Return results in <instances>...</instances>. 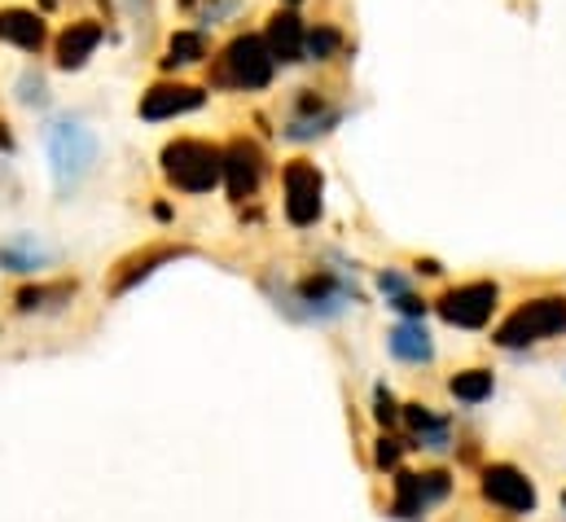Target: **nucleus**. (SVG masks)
I'll return each instance as SVG.
<instances>
[{
	"label": "nucleus",
	"instance_id": "1",
	"mask_svg": "<svg viewBox=\"0 0 566 522\" xmlns=\"http://www.w3.org/2000/svg\"><path fill=\"white\" fill-rule=\"evenodd\" d=\"M277 80V62L260 31H238L224 49L207 58V88L216 93H269Z\"/></svg>",
	"mask_w": 566,
	"mask_h": 522
},
{
	"label": "nucleus",
	"instance_id": "2",
	"mask_svg": "<svg viewBox=\"0 0 566 522\" xmlns=\"http://www.w3.org/2000/svg\"><path fill=\"white\" fill-rule=\"evenodd\" d=\"M158 167L176 194L202 198V194L220 189V180H224V145H216L207 136H171L158 154Z\"/></svg>",
	"mask_w": 566,
	"mask_h": 522
},
{
	"label": "nucleus",
	"instance_id": "3",
	"mask_svg": "<svg viewBox=\"0 0 566 522\" xmlns=\"http://www.w3.org/2000/svg\"><path fill=\"white\" fill-rule=\"evenodd\" d=\"M44 154H49V171H53L57 194H75L93 176V167L102 158V140L88 124L66 115V119L44 124Z\"/></svg>",
	"mask_w": 566,
	"mask_h": 522
},
{
	"label": "nucleus",
	"instance_id": "4",
	"mask_svg": "<svg viewBox=\"0 0 566 522\" xmlns=\"http://www.w3.org/2000/svg\"><path fill=\"white\" fill-rule=\"evenodd\" d=\"M563 334H566V294H532V299H523L492 330V343L501 352H527V347L554 343Z\"/></svg>",
	"mask_w": 566,
	"mask_h": 522
},
{
	"label": "nucleus",
	"instance_id": "5",
	"mask_svg": "<svg viewBox=\"0 0 566 522\" xmlns=\"http://www.w3.org/2000/svg\"><path fill=\"white\" fill-rule=\"evenodd\" d=\"M360 294H356V285L338 272V268H312L307 276H298L290 290L277 294V307H285L290 316H298V321H334V316H343L352 303H356Z\"/></svg>",
	"mask_w": 566,
	"mask_h": 522
},
{
	"label": "nucleus",
	"instance_id": "6",
	"mask_svg": "<svg viewBox=\"0 0 566 522\" xmlns=\"http://www.w3.org/2000/svg\"><path fill=\"white\" fill-rule=\"evenodd\" d=\"M434 312H439L443 325H452V330H488L492 316L501 312V285L488 281V276L448 285V290L434 299Z\"/></svg>",
	"mask_w": 566,
	"mask_h": 522
},
{
	"label": "nucleus",
	"instance_id": "7",
	"mask_svg": "<svg viewBox=\"0 0 566 522\" xmlns=\"http://www.w3.org/2000/svg\"><path fill=\"white\" fill-rule=\"evenodd\" d=\"M282 211L294 229H312L325 216V176L312 158H290L282 167Z\"/></svg>",
	"mask_w": 566,
	"mask_h": 522
},
{
	"label": "nucleus",
	"instance_id": "8",
	"mask_svg": "<svg viewBox=\"0 0 566 522\" xmlns=\"http://www.w3.org/2000/svg\"><path fill=\"white\" fill-rule=\"evenodd\" d=\"M479 497H483L492 510L510 514V519H527V514H536V505H541L532 474L518 470L514 461H492V466H483V474H479Z\"/></svg>",
	"mask_w": 566,
	"mask_h": 522
},
{
	"label": "nucleus",
	"instance_id": "9",
	"mask_svg": "<svg viewBox=\"0 0 566 522\" xmlns=\"http://www.w3.org/2000/svg\"><path fill=\"white\" fill-rule=\"evenodd\" d=\"M343 119H347V111L334 106L329 93H321V88H294V97H290V106H285L282 136L294 140V145H312V140H321V136H329Z\"/></svg>",
	"mask_w": 566,
	"mask_h": 522
},
{
	"label": "nucleus",
	"instance_id": "10",
	"mask_svg": "<svg viewBox=\"0 0 566 522\" xmlns=\"http://www.w3.org/2000/svg\"><path fill=\"white\" fill-rule=\"evenodd\" d=\"M211 88L202 84H189V80H176V75H163L158 84H149L137 102V115L145 124H171V119H185V115H198L207 106Z\"/></svg>",
	"mask_w": 566,
	"mask_h": 522
},
{
	"label": "nucleus",
	"instance_id": "11",
	"mask_svg": "<svg viewBox=\"0 0 566 522\" xmlns=\"http://www.w3.org/2000/svg\"><path fill=\"white\" fill-rule=\"evenodd\" d=\"M264 176H269V154H264V145L255 140V136H247V132H238L229 145H224V189H229V198L233 202H247V198H255L260 189H264Z\"/></svg>",
	"mask_w": 566,
	"mask_h": 522
},
{
	"label": "nucleus",
	"instance_id": "12",
	"mask_svg": "<svg viewBox=\"0 0 566 522\" xmlns=\"http://www.w3.org/2000/svg\"><path fill=\"white\" fill-rule=\"evenodd\" d=\"M102 44H106V22H102V18H93V13L71 18V22L49 40V49H53V66L66 71V75H75V71H84V66L97 58Z\"/></svg>",
	"mask_w": 566,
	"mask_h": 522
},
{
	"label": "nucleus",
	"instance_id": "13",
	"mask_svg": "<svg viewBox=\"0 0 566 522\" xmlns=\"http://www.w3.org/2000/svg\"><path fill=\"white\" fill-rule=\"evenodd\" d=\"M400 421L409 426V448L443 457L457 448V421L430 404H400Z\"/></svg>",
	"mask_w": 566,
	"mask_h": 522
},
{
	"label": "nucleus",
	"instance_id": "14",
	"mask_svg": "<svg viewBox=\"0 0 566 522\" xmlns=\"http://www.w3.org/2000/svg\"><path fill=\"white\" fill-rule=\"evenodd\" d=\"M53 31H49V13L31 9V4H0V44L40 58L49 49Z\"/></svg>",
	"mask_w": 566,
	"mask_h": 522
},
{
	"label": "nucleus",
	"instance_id": "15",
	"mask_svg": "<svg viewBox=\"0 0 566 522\" xmlns=\"http://www.w3.org/2000/svg\"><path fill=\"white\" fill-rule=\"evenodd\" d=\"M189 255V247H176V242H154V247H145L137 255H128V260L115 263V272H111V285H106V294L111 299H119V294H128L133 285H142L145 276H154L163 263H176Z\"/></svg>",
	"mask_w": 566,
	"mask_h": 522
},
{
	"label": "nucleus",
	"instance_id": "16",
	"mask_svg": "<svg viewBox=\"0 0 566 522\" xmlns=\"http://www.w3.org/2000/svg\"><path fill=\"white\" fill-rule=\"evenodd\" d=\"M211 58V35L202 27H176L167 31L163 40V53H158V71L163 75H180V71H193Z\"/></svg>",
	"mask_w": 566,
	"mask_h": 522
},
{
	"label": "nucleus",
	"instance_id": "17",
	"mask_svg": "<svg viewBox=\"0 0 566 522\" xmlns=\"http://www.w3.org/2000/svg\"><path fill=\"white\" fill-rule=\"evenodd\" d=\"M303 18L294 13V9H277L269 22H264V44H269V53H273V62L277 66H294V62H303Z\"/></svg>",
	"mask_w": 566,
	"mask_h": 522
},
{
	"label": "nucleus",
	"instance_id": "18",
	"mask_svg": "<svg viewBox=\"0 0 566 522\" xmlns=\"http://www.w3.org/2000/svg\"><path fill=\"white\" fill-rule=\"evenodd\" d=\"M53 260H57V251H53L40 233H13V238L0 242V268H4V272H18V276L44 272Z\"/></svg>",
	"mask_w": 566,
	"mask_h": 522
},
{
	"label": "nucleus",
	"instance_id": "19",
	"mask_svg": "<svg viewBox=\"0 0 566 522\" xmlns=\"http://www.w3.org/2000/svg\"><path fill=\"white\" fill-rule=\"evenodd\" d=\"M387 352H391L400 365L422 369V365L434 361V338H430V330H426L422 321H400V325L387 334Z\"/></svg>",
	"mask_w": 566,
	"mask_h": 522
},
{
	"label": "nucleus",
	"instance_id": "20",
	"mask_svg": "<svg viewBox=\"0 0 566 522\" xmlns=\"http://www.w3.org/2000/svg\"><path fill=\"white\" fill-rule=\"evenodd\" d=\"M75 281L71 276H62V281H35V285H22L18 294H13V307L18 312H49V307H57V303H71L75 299Z\"/></svg>",
	"mask_w": 566,
	"mask_h": 522
},
{
	"label": "nucleus",
	"instance_id": "21",
	"mask_svg": "<svg viewBox=\"0 0 566 522\" xmlns=\"http://www.w3.org/2000/svg\"><path fill=\"white\" fill-rule=\"evenodd\" d=\"M496 392V374L492 369H483V365H470V369H457L452 378H448V395L457 399V404H465V408H479V404H488Z\"/></svg>",
	"mask_w": 566,
	"mask_h": 522
},
{
	"label": "nucleus",
	"instance_id": "22",
	"mask_svg": "<svg viewBox=\"0 0 566 522\" xmlns=\"http://www.w3.org/2000/svg\"><path fill=\"white\" fill-rule=\"evenodd\" d=\"M343 44H347V35L334 22H307L303 27V62L325 66V62H334L343 53Z\"/></svg>",
	"mask_w": 566,
	"mask_h": 522
},
{
	"label": "nucleus",
	"instance_id": "23",
	"mask_svg": "<svg viewBox=\"0 0 566 522\" xmlns=\"http://www.w3.org/2000/svg\"><path fill=\"white\" fill-rule=\"evenodd\" d=\"M242 9H247V0H202L193 13H198V27H202V31H211V27L233 22Z\"/></svg>",
	"mask_w": 566,
	"mask_h": 522
},
{
	"label": "nucleus",
	"instance_id": "24",
	"mask_svg": "<svg viewBox=\"0 0 566 522\" xmlns=\"http://www.w3.org/2000/svg\"><path fill=\"white\" fill-rule=\"evenodd\" d=\"M405 448H409V443H405L400 435H387V430H382V435L374 439V470H382V474L400 470V461H405Z\"/></svg>",
	"mask_w": 566,
	"mask_h": 522
},
{
	"label": "nucleus",
	"instance_id": "25",
	"mask_svg": "<svg viewBox=\"0 0 566 522\" xmlns=\"http://www.w3.org/2000/svg\"><path fill=\"white\" fill-rule=\"evenodd\" d=\"M18 102L31 106V111H35V106H49V80H44L35 66H27V71L18 75Z\"/></svg>",
	"mask_w": 566,
	"mask_h": 522
},
{
	"label": "nucleus",
	"instance_id": "26",
	"mask_svg": "<svg viewBox=\"0 0 566 522\" xmlns=\"http://www.w3.org/2000/svg\"><path fill=\"white\" fill-rule=\"evenodd\" d=\"M374 421H378L382 430L400 426V399L387 392V387H378V392H374Z\"/></svg>",
	"mask_w": 566,
	"mask_h": 522
},
{
	"label": "nucleus",
	"instance_id": "27",
	"mask_svg": "<svg viewBox=\"0 0 566 522\" xmlns=\"http://www.w3.org/2000/svg\"><path fill=\"white\" fill-rule=\"evenodd\" d=\"M378 290H382V294H387V303H391V299L409 294L413 285H409V276H405L400 268H382V272H378Z\"/></svg>",
	"mask_w": 566,
	"mask_h": 522
},
{
	"label": "nucleus",
	"instance_id": "28",
	"mask_svg": "<svg viewBox=\"0 0 566 522\" xmlns=\"http://www.w3.org/2000/svg\"><path fill=\"white\" fill-rule=\"evenodd\" d=\"M391 307H396V312H400L405 321H422V316H426V307H430V303H426V299H418V294L409 290V294H400V299H391Z\"/></svg>",
	"mask_w": 566,
	"mask_h": 522
},
{
	"label": "nucleus",
	"instance_id": "29",
	"mask_svg": "<svg viewBox=\"0 0 566 522\" xmlns=\"http://www.w3.org/2000/svg\"><path fill=\"white\" fill-rule=\"evenodd\" d=\"M413 272H418V276H443V263L439 260H413Z\"/></svg>",
	"mask_w": 566,
	"mask_h": 522
},
{
	"label": "nucleus",
	"instance_id": "30",
	"mask_svg": "<svg viewBox=\"0 0 566 522\" xmlns=\"http://www.w3.org/2000/svg\"><path fill=\"white\" fill-rule=\"evenodd\" d=\"M277 4H285V9H298V4H303V0H277Z\"/></svg>",
	"mask_w": 566,
	"mask_h": 522
},
{
	"label": "nucleus",
	"instance_id": "31",
	"mask_svg": "<svg viewBox=\"0 0 566 522\" xmlns=\"http://www.w3.org/2000/svg\"><path fill=\"white\" fill-rule=\"evenodd\" d=\"M563 510H566V492H563Z\"/></svg>",
	"mask_w": 566,
	"mask_h": 522
}]
</instances>
